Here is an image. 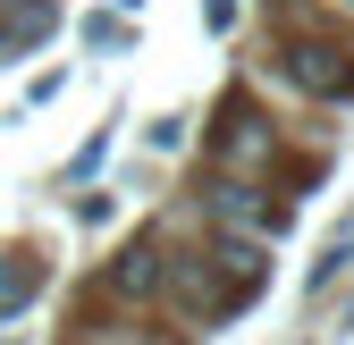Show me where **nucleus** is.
Listing matches in <instances>:
<instances>
[{"label":"nucleus","instance_id":"1","mask_svg":"<svg viewBox=\"0 0 354 345\" xmlns=\"http://www.w3.org/2000/svg\"><path fill=\"white\" fill-rule=\"evenodd\" d=\"M295 84H313V93H346V84H354V68H346V51L295 42Z\"/></svg>","mask_w":354,"mask_h":345},{"label":"nucleus","instance_id":"2","mask_svg":"<svg viewBox=\"0 0 354 345\" xmlns=\"http://www.w3.org/2000/svg\"><path fill=\"white\" fill-rule=\"evenodd\" d=\"M34 286H42V270H34V262H17V253H9V262H0V312H17V304H34Z\"/></svg>","mask_w":354,"mask_h":345},{"label":"nucleus","instance_id":"3","mask_svg":"<svg viewBox=\"0 0 354 345\" xmlns=\"http://www.w3.org/2000/svg\"><path fill=\"white\" fill-rule=\"evenodd\" d=\"M118 286L127 295H152L160 286V253H127V262H118Z\"/></svg>","mask_w":354,"mask_h":345}]
</instances>
